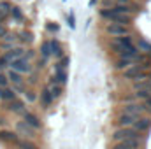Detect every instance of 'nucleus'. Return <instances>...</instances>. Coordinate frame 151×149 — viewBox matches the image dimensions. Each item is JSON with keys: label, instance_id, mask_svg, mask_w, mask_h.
Returning <instances> with one entry per match:
<instances>
[{"label": "nucleus", "instance_id": "1", "mask_svg": "<svg viewBox=\"0 0 151 149\" xmlns=\"http://www.w3.org/2000/svg\"><path fill=\"white\" fill-rule=\"evenodd\" d=\"M100 16L111 23H121V25L132 23V14H123V12H118L114 9H100Z\"/></svg>", "mask_w": 151, "mask_h": 149}, {"label": "nucleus", "instance_id": "2", "mask_svg": "<svg viewBox=\"0 0 151 149\" xmlns=\"http://www.w3.org/2000/svg\"><path fill=\"white\" fill-rule=\"evenodd\" d=\"M119 112L132 114V116H135V117H142V116H146L150 111H148V107L144 105V102H137V100H134V102H127V104H123Z\"/></svg>", "mask_w": 151, "mask_h": 149}, {"label": "nucleus", "instance_id": "3", "mask_svg": "<svg viewBox=\"0 0 151 149\" xmlns=\"http://www.w3.org/2000/svg\"><path fill=\"white\" fill-rule=\"evenodd\" d=\"M144 70H146L144 65L132 63L130 67H127L123 70V79H127V81H142V79H148V74H144Z\"/></svg>", "mask_w": 151, "mask_h": 149}, {"label": "nucleus", "instance_id": "4", "mask_svg": "<svg viewBox=\"0 0 151 149\" xmlns=\"http://www.w3.org/2000/svg\"><path fill=\"white\" fill-rule=\"evenodd\" d=\"M125 139H141V132H137L134 126H119L113 132V140L119 142Z\"/></svg>", "mask_w": 151, "mask_h": 149}, {"label": "nucleus", "instance_id": "5", "mask_svg": "<svg viewBox=\"0 0 151 149\" xmlns=\"http://www.w3.org/2000/svg\"><path fill=\"white\" fill-rule=\"evenodd\" d=\"M106 34L111 35V37H121V35H128L130 34V28L128 25H121V23H111L107 21L106 23Z\"/></svg>", "mask_w": 151, "mask_h": 149}, {"label": "nucleus", "instance_id": "6", "mask_svg": "<svg viewBox=\"0 0 151 149\" xmlns=\"http://www.w3.org/2000/svg\"><path fill=\"white\" fill-rule=\"evenodd\" d=\"M19 137H23V139H30V140H34L35 137H37V130L35 128H32L28 123H25L23 119L21 121H18L16 123V130H14Z\"/></svg>", "mask_w": 151, "mask_h": 149}, {"label": "nucleus", "instance_id": "7", "mask_svg": "<svg viewBox=\"0 0 151 149\" xmlns=\"http://www.w3.org/2000/svg\"><path fill=\"white\" fill-rule=\"evenodd\" d=\"M9 69L16 70V72H19V74H28V72H32L30 60H27L25 56H21V58H18V60H12V62L9 63Z\"/></svg>", "mask_w": 151, "mask_h": 149}, {"label": "nucleus", "instance_id": "8", "mask_svg": "<svg viewBox=\"0 0 151 149\" xmlns=\"http://www.w3.org/2000/svg\"><path fill=\"white\" fill-rule=\"evenodd\" d=\"M142 139H125L119 142H114V146L111 149H141Z\"/></svg>", "mask_w": 151, "mask_h": 149}, {"label": "nucleus", "instance_id": "9", "mask_svg": "<svg viewBox=\"0 0 151 149\" xmlns=\"http://www.w3.org/2000/svg\"><path fill=\"white\" fill-rule=\"evenodd\" d=\"M137 121V117L135 116H132V114H125V112H119L118 116H116V119H114V125L119 128V126H134V123Z\"/></svg>", "mask_w": 151, "mask_h": 149}, {"label": "nucleus", "instance_id": "10", "mask_svg": "<svg viewBox=\"0 0 151 149\" xmlns=\"http://www.w3.org/2000/svg\"><path fill=\"white\" fill-rule=\"evenodd\" d=\"M21 116H23V121L25 123H28L32 128H35V130H40L42 128V121L37 117V114H34V112H21Z\"/></svg>", "mask_w": 151, "mask_h": 149}, {"label": "nucleus", "instance_id": "11", "mask_svg": "<svg viewBox=\"0 0 151 149\" xmlns=\"http://www.w3.org/2000/svg\"><path fill=\"white\" fill-rule=\"evenodd\" d=\"M53 102H55V98H53L49 88H47V86L42 88V91H40V107H42V109H49V107L53 105Z\"/></svg>", "mask_w": 151, "mask_h": 149}, {"label": "nucleus", "instance_id": "12", "mask_svg": "<svg viewBox=\"0 0 151 149\" xmlns=\"http://www.w3.org/2000/svg\"><path fill=\"white\" fill-rule=\"evenodd\" d=\"M5 109L9 112H14V114H21V112H25V102L23 100H18V98H12V100L7 102Z\"/></svg>", "mask_w": 151, "mask_h": 149}, {"label": "nucleus", "instance_id": "13", "mask_svg": "<svg viewBox=\"0 0 151 149\" xmlns=\"http://www.w3.org/2000/svg\"><path fill=\"white\" fill-rule=\"evenodd\" d=\"M134 128H135L137 132H141V133H146L151 128V117H148V116L137 117V121L134 123Z\"/></svg>", "mask_w": 151, "mask_h": 149}, {"label": "nucleus", "instance_id": "14", "mask_svg": "<svg viewBox=\"0 0 151 149\" xmlns=\"http://www.w3.org/2000/svg\"><path fill=\"white\" fill-rule=\"evenodd\" d=\"M19 139V135L12 130H0V140L5 144H16Z\"/></svg>", "mask_w": 151, "mask_h": 149}, {"label": "nucleus", "instance_id": "15", "mask_svg": "<svg viewBox=\"0 0 151 149\" xmlns=\"http://www.w3.org/2000/svg\"><path fill=\"white\" fill-rule=\"evenodd\" d=\"M21 56H25V49L23 47H12V49H9L5 54H4V58L11 63L12 60H18V58H21Z\"/></svg>", "mask_w": 151, "mask_h": 149}, {"label": "nucleus", "instance_id": "16", "mask_svg": "<svg viewBox=\"0 0 151 149\" xmlns=\"http://www.w3.org/2000/svg\"><path fill=\"white\" fill-rule=\"evenodd\" d=\"M49 47H51V54H53L55 58H62V56H63L62 44H60L56 39H51V40H49Z\"/></svg>", "mask_w": 151, "mask_h": 149}, {"label": "nucleus", "instance_id": "17", "mask_svg": "<svg viewBox=\"0 0 151 149\" xmlns=\"http://www.w3.org/2000/svg\"><path fill=\"white\" fill-rule=\"evenodd\" d=\"M47 88H49V91H51V95H53V98H55V100H56V98L62 95V91H63V90H62V84H60V82H56V81H55V77H51V81H49V86H47Z\"/></svg>", "mask_w": 151, "mask_h": 149}, {"label": "nucleus", "instance_id": "18", "mask_svg": "<svg viewBox=\"0 0 151 149\" xmlns=\"http://www.w3.org/2000/svg\"><path fill=\"white\" fill-rule=\"evenodd\" d=\"M0 98H2V100H5V102H9V100L16 98V91H14L12 88H7V86H0Z\"/></svg>", "mask_w": 151, "mask_h": 149}, {"label": "nucleus", "instance_id": "19", "mask_svg": "<svg viewBox=\"0 0 151 149\" xmlns=\"http://www.w3.org/2000/svg\"><path fill=\"white\" fill-rule=\"evenodd\" d=\"M14 146L18 149H39V146L34 140H30V139H18V142Z\"/></svg>", "mask_w": 151, "mask_h": 149}, {"label": "nucleus", "instance_id": "20", "mask_svg": "<svg viewBox=\"0 0 151 149\" xmlns=\"http://www.w3.org/2000/svg\"><path fill=\"white\" fill-rule=\"evenodd\" d=\"M132 63H134V58H118L116 63H114V67H116L118 70H125V69L130 67Z\"/></svg>", "mask_w": 151, "mask_h": 149}, {"label": "nucleus", "instance_id": "21", "mask_svg": "<svg viewBox=\"0 0 151 149\" xmlns=\"http://www.w3.org/2000/svg\"><path fill=\"white\" fill-rule=\"evenodd\" d=\"M7 79H9L12 84H19V82H23V74H19V72L9 69V72H7Z\"/></svg>", "mask_w": 151, "mask_h": 149}, {"label": "nucleus", "instance_id": "22", "mask_svg": "<svg viewBox=\"0 0 151 149\" xmlns=\"http://www.w3.org/2000/svg\"><path fill=\"white\" fill-rule=\"evenodd\" d=\"M55 81L60 82V84H63V82L67 81V72H65V69L55 67Z\"/></svg>", "mask_w": 151, "mask_h": 149}, {"label": "nucleus", "instance_id": "23", "mask_svg": "<svg viewBox=\"0 0 151 149\" xmlns=\"http://www.w3.org/2000/svg\"><path fill=\"white\" fill-rule=\"evenodd\" d=\"M18 40H19L21 44H30V42L34 40V35H32L30 32H21V34L18 35Z\"/></svg>", "mask_w": 151, "mask_h": 149}, {"label": "nucleus", "instance_id": "24", "mask_svg": "<svg viewBox=\"0 0 151 149\" xmlns=\"http://www.w3.org/2000/svg\"><path fill=\"white\" fill-rule=\"evenodd\" d=\"M137 49L148 54V53L151 51V44H150V42H146L144 39H139V42H137Z\"/></svg>", "mask_w": 151, "mask_h": 149}, {"label": "nucleus", "instance_id": "25", "mask_svg": "<svg viewBox=\"0 0 151 149\" xmlns=\"http://www.w3.org/2000/svg\"><path fill=\"white\" fill-rule=\"evenodd\" d=\"M40 53H42V58H49L51 56V47H49V40H46V42H42V46H40Z\"/></svg>", "mask_w": 151, "mask_h": 149}, {"label": "nucleus", "instance_id": "26", "mask_svg": "<svg viewBox=\"0 0 151 149\" xmlns=\"http://www.w3.org/2000/svg\"><path fill=\"white\" fill-rule=\"evenodd\" d=\"M11 16L16 19V21H23V12L19 7H11Z\"/></svg>", "mask_w": 151, "mask_h": 149}, {"label": "nucleus", "instance_id": "27", "mask_svg": "<svg viewBox=\"0 0 151 149\" xmlns=\"http://www.w3.org/2000/svg\"><path fill=\"white\" fill-rule=\"evenodd\" d=\"M25 98H27V102H30V104H34L35 100H37V93L34 91V90H25Z\"/></svg>", "mask_w": 151, "mask_h": 149}, {"label": "nucleus", "instance_id": "28", "mask_svg": "<svg viewBox=\"0 0 151 149\" xmlns=\"http://www.w3.org/2000/svg\"><path fill=\"white\" fill-rule=\"evenodd\" d=\"M11 7H12V5H11L9 2H5V0H0V12H2V14L9 16V14H11Z\"/></svg>", "mask_w": 151, "mask_h": 149}, {"label": "nucleus", "instance_id": "29", "mask_svg": "<svg viewBox=\"0 0 151 149\" xmlns=\"http://www.w3.org/2000/svg\"><path fill=\"white\" fill-rule=\"evenodd\" d=\"M69 62H70V60H69V56H62V58H60V62L56 63V67H60V69H67V67H69Z\"/></svg>", "mask_w": 151, "mask_h": 149}, {"label": "nucleus", "instance_id": "30", "mask_svg": "<svg viewBox=\"0 0 151 149\" xmlns=\"http://www.w3.org/2000/svg\"><path fill=\"white\" fill-rule=\"evenodd\" d=\"M134 93H135V98H137V100H139V98H141V100H146L151 95L150 91H134Z\"/></svg>", "mask_w": 151, "mask_h": 149}, {"label": "nucleus", "instance_id": "31", "mask_svg": "<svg viewBox=\"0 0 151 149\" xmlns=\"http://www.w3.org/2000/svg\"><path fill=\"white\" fill-rule=\"evenodd\" d=\"M116 4H118V2H114V0H102V9H111Z\"/></svg>", "mask_w": 151, "mask_h": 149}, {"label": "nucleus", "instance_id": "32", "mask_svg": "<svg viewBox=\"0 0 151 149\" xmlns=\"http://www.w3.org/2000/svg\"><path fill=\"white\" fill-rule=\"evenodd\" d=\"M7 82H9V79H7V75L2 74L0 72V86H7Z\"/></svg>", "mask_w": 151, "mask_h": 149}, {"label": "nucleus", "instance_id": "33", "mask_svg": "<svg viewBox=\"0 0 151 149\" xmlns=\"http://www.w3.org/2000/svg\"><path fill=\"white\" fill-rule=\"evenodd\" d=\"M7 34H9V32H7V28H5L4 25H0V39H4Z\"/></svg>", "mask_w": 151, "mask_h": 149}, {"label": "nucleus", "instance_id": "34", "mask_svg": "<svg viewBox=\"0 0 151 149\" xmlns=\"http://www.w3.org/2000/svg\"><path fill=\"white\" fill-rule=\"evenodd\" d=\"M7 65H9V62H7L4 56H0V70H2L4 67H7Z\"/></svg>", "mask_w": 151, "mask_h": 149}, {"label": "nucleus", "instance_id": "35", "mask_svg": "<svg viewBox=\"0 0 151 149\" xmlns=\"http://www.w3.org/2000/svg\"><path fill=\"white\" fill-rule=\"evenodd\" d=\"M144 105H146V107H148V111L151 112V95L146 98V100H144Z\"/></svg>", "mask_w": 151, "mask_h": 149}, {"label": "nucleus", "instance_id": "36", "mask_svg": "<svg viewBox=\"0 0 151 149\" xmlns=\"http://www.w3.org/2000/svg\"><path fill=\"white\" fill-rule=\"evenodd\" d=\"M47 28H49L51 32H56V30H58V27H56V25H47Z\"/></svg>", "mask_w": 151, "mask_h": 149}, {"label": "nucleus", "instance_id": "37", "mask_svg": "<svg viewBox=\"0 0 151 149\" xmlns=\"http://www.w3.org/2000/svg\"><path fill=\"white\" fill-rule=\"evenodd\" d=\"M5 18H7V16H5V14H2V12H0V25H4V21H5Z\"/></svg>", "mask_w": 151, "mask_h": 149}, {"label": "nucleus", "instance_id": "38", "mask_svg": "<svg viewBox=\"0 0 151 149\" xmlns=\"http://www.w3.org/2000/svg\"><path fill=\"white\" fill-rule=\"evenodd\" d=\"M114 2H118V4H130L132 0H114Z\"/></svg>", "mask_w": 151, "mask_h": 149}, {"label": "nucleus", "instance_id": "39", "mask_svg": "<svg viewBox=\"0 0 151 149\" xmlns=\"http://www.w3.org/2000/svg\"><path fill=\"white\" fill-rule=\"evenodd\" d=\"M5 123H7V121H5V117H2V116H0V126H4Z\"/></svg>", "mask_w": 151, "mask_h": 149}, {"label": "nucleus", "instance_id": "40", "mask_svg": "<svg viewBox=\"0 0 151 149\" xmlns=\"http://www.w3.org/2000/svg\"><path fill=\"white\" fill-rule=\"evenodd\" d=\"M148 79H151V70H150V72H148Z\"/></svg>", "mask_w": 151, "mask_h": 149}, {"label": "nucleus", "instance_id": "41", "mask_svg": "<svg viewBox=\"0 0 151 149\" xmlns=\"http://www.w3.org/2000/svg\"><path fill=\"white\" fill-rule=\"evenodd\" d=\"M135 2H141V0H135Z\"/></svg>", "mask_w": 151, "mask_h": 149}]
</instances>
